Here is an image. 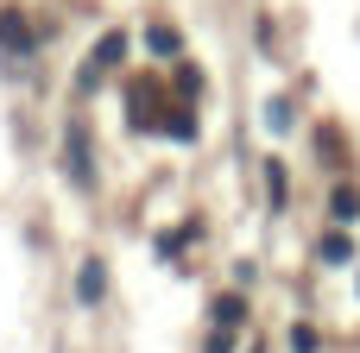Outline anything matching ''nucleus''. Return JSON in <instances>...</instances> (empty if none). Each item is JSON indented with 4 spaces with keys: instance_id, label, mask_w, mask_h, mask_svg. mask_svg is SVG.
Segmentation results:
<instances>
[{
    "instance_id": "f257e3e1",
    "label": "nucleus",
    "mask_w": 360,
    "mask_h": 353,
    "mask_svg": "<svg viewBox=\"0 0 360 353\" xmlns=\"http://www.w3.org/2000/svg\"><path fill=\"white\" fill-rule=\"evenodd\" d=\"M215 322H221V328H240V322H247V303H240V297H221V303H215Z\"/></svg>"
},
{
    "instance_id": "f03ea898",
    "label": "nucleus",
    "mask_w": 360,
    "mask_h": 353,
    "mask_svg": "<svg viewBox=\"0 0 360 353\" xmlns=\"http://www.w3.org/2000/svg\"><path fill=\"white\" fill-rule=\"evenodd\" d=\"M76 291H82V297H89V303H95V297H101V265H89V272H82V284H76Z\"/></svg>"
}]
</instances>
